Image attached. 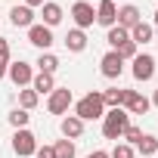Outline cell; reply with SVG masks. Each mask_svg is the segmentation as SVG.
<instances>
[{
  "label": "cell",
  "instance_id": "6da1fadb",
  "mask_svg": "<svg viewBox=\"0 0 158 158\" xmlns=\"http://www.w3.org/2000/svg\"><path fill=\"white\" fill-rule=\"evenodd\" d=\"M74 115L81 118L84 124L87 121H96V118H102L106 115V102H102V90H90L87 96H81L74 102Z\"/></svg>",
  "mask_w": 158,
  "mask_h": 158
},
{
  "label": "cell",
  "instance_id": "7a4b0ae2",
  "mask_svg": "<svg viewBox=\"0 0 158 158\" xmlns=\"http://www.w3.org/2000/svg\"><path fill=\"white\" fill-rule=\"evenodd\" d=\"M127 127H130L127 109H109V112L102 115V136H106V139H115V143H118Z\"/></svg>",
  "mask_w": 158,
  "mask_h": 158
},
{
  "label": "cell",
  "instance_id": "3957f363",
  "mask_svg": "<svg viewBox=\"0 0 158 158\" xmlns=\"http://www.w3.org/2000/svg\"><path fill=\"white\" fill-rule=\"evenodd\" d=\"M133 77H136V81L139 84H146V81H152V77H155V56H149V53H136L133 59Z\"/></svg>",
  "mask_w": 158,
  "mask_h": 158
},
{
  "label": "cell",
  "instance_id": "277c9868",
  "mask_svg": "<svg viewBox=\"0 0 158 158\" xmlns=\"http://www.w3.org/2000/svg\"><path fill=\"white\" fill-rule=\"evenodd\" d=\"M71 102H74L71 90H68V87H56V90L50 93V99H47V112H50V115H65V112L71 109Z\"/></svg>",
  "mask_w": 158,
  "mask_h": 158
},
{
  "label": "cell",
  "instance_id": "5b68a950",
  "mask_svg": "<svg viewBox=\"0 0 158 158\" xmlns=\"http://www.w3.org/2000/svg\"><path fill=\"white\" fill-rule=\"evenodd\" d=\"M13 152H16L19 158H28V155H34V152H37V136H34L28 127L16 130V136H13Z\"/></svg>",
  "mask_w": 158,
  "mask_h": 158
},
{
  "label": "cell",
  "instance_id": "8992f818",
  "mask_svg": "<svg viewBox=\"0 0 158 158\" xmlns=\"http://www.w3.org/2000/svg\"><path fill=\"white\" fill-rule=\"evenodd\" d=\"M6 77L22 90V87H31V77H34V68H31V62H25V59H19V62H13L10 68H6Z\"/></svg>",
  "mask_w": 158,
  "mask_h": 158
},
{
  "label": "cell",
  "instance_id": "52a82bcc",
  "mask_svg": "<svg viewBox=\"0 0 158 158\" xmlns=\"http://www.w3.org/2000/svg\"><path fill=\"white\" fill-rule=\"evenodd\" d=\"M99 71H102V77H109V81H118V77L124 74V59H121L115 50H109V53L99 59Z\"/></svg>",
  "mask_w": 158,
  "mask_h": 158
},
{
  "label": "cell",
  "instance_id": "ba28073f",
  "mask_svg": "<svg viewBox=\"0 0 158 158\" xmlns=\"http://www.w3.org/2000/svg\"><path fill=\"white\" fill-rule=\"evenodd\" d=\"M71 19H74V28H90L93 22H96V10H93V3H87V0H77V3L71 6Z\"/></svg>",
  "mask_w": 158,
  "mask_h": 158
},
{
  "label": "cell",
  "instance_id": "9c48e42d",
  "mask_svg": "<svg viewBox=\"0 0 158 158\" xmlns=\"http://www.w3.org/2000/svg\"><path fill=\"white\" fill-rule=\"evenodd\" d=\"M28 44H34L40 53H47V50L56 44V37H53V28H47V25H37V22H34V25L28 28Z\"/></svg>",
  "mask_w": 158,
  "mask_h": 158
},
{
  "label": "cell",
  "instance_id": "30bf717a",
  "mask_svg": "<svg viewBox=\"0 0 158 158\" xmlns=\"http://www.w3.org/2000/svg\"><path fill=\"white\" fill-rule=\"evenodd\" d=\"M121 109H127V115H146L149 109H152V102L139 93V90H124V106Z\"/></svg>",
  "mask_w": 158,
  "mask_h": 158
},
{
  "label": "cell",
  "instance_id": "8fae6325",
  "mask_svg": "<svg viewBox=\"0 0 158 158\" xmlns=\"http://www.w3.org/2000/svg\"><path fill=\"white\" fill-rule=\"evenodd\" d=\"M118 22V6H115V0H102V3L96 6V25H102L106 31Z\"/></svg>",
  "mask_w": 158,
  "mask_h": 158
},
{
  "label": "cell",
  "instance_id": "7c38bea8",
  "mask_svg": "<svg viewBox=\"0 0 158 158\" xmlns=\"http://www.w3.org/2000/svg\"><path fill=\"white\" fill-rule=\"evenodd\" d=\"M136 22H143V13H139V6H133V3H124V6H118V22L115 25H121V28H133Z\"/></svg>",
  "mask_w": 158,
  "mask_h": 158
},
{
  "label": "cell",
  "instance_id": "4fadbf2b",
  "mask_svg": "<svg viewBox=\"0 0 158 158\" xmlns=\"http://www.w3.org/2000/svg\"><path fill=\"white\" fill-rule=\"evenodd\" d=\"M59 130H62L65 139H77V136L84 133V121L77 118V115H65V118L59 121Z\"/></svg>",
  "mask_w": 158,
  "mask_h": 158
},
{
  "label": "cell",
  "instance_id": "5bb4252c",
  "mask_svg": "<svg viewBox=\"0 0 158 158\" xmlns=\"http://www.w3.org/2000/svg\"><path fill=\"white\" fill-rule=\"evenodd\" d=\"M62 16H65V13H62V6H59V3H53V0H47V3L40 6V19H44L40 25H47V28H56V25L62 22Z\"/></svg>",
  "mask_w": 158,
  "mask_h": 158
},
{
  "label": "cell",
  "instance_id": "9a60e30c",
  "mask_svg": "<svg viewBox=\"0 0 158 158\" xmlns=\"http://www.w3.org/2000/svg\"><path fill=\"white\" fill-rule=\"evenodd\" d=\"M10 22H13L16 28H31V25H34V10L25 6V3H22V6H13V10H10Z\"/></svg>",
  "mask_w": 158,
  "mask_h": 158
},
{
  "label": "cell",
  "instance_id": "2e32d148",
  "mask_svg": "<svg viewBox=\"0 0 158 158\" xmlns=\"http://www.w3.org/2000/svg\"><path fill=\"white\" fill-rule=\"evenodd\" d=\"M31 90H34L37 96H44V93L50 96V93L56 90V77H53V74H47V71H37V74L31 77Z\"/></svg>",
  "mask_w": 158,
  "mask_h": 158
},
{
  "label": "cell",
  "instance_id": "e0dca14e",
  "mask_svg": "<svg viewBox=\"0 0 158 158\" xmlns=\"http://www.w3.org/2000/svg\"><path fill=\"white\" fill-rule=\"evenodd\" d=\"M65 47H68V53H84L87 50V34L81 28H71L65 34Z\"/></svg>",
  "mask_w": 158,
  "mask_h": 158
},
{
  "label": "cell",
  "instance_id": "ac0fdd59",
  "mask_svg": "<svg viewBox=\"0 0 158 158\" xmlns=\"http://www.w3.org/2000/svg\"><path fill=\"white\" fill-rule=\"evenodd\" d=\"M152 34H155V28L146 25V22H136V25L130 28V40H133L136 47H146V44L152 40Z\"/></svg>",
  "mask_w": 158,
  "mask_h": 158
},
{
  "label": "cell",
  "instance_id": "d6986e66",
  "mask_svg": "<svg viewBox=\"0 0 158 158\" xmlns=\"http://www.w3.org/2000/svg\"><path fill=\"white\" fill-rule=\"evenodd\" d=\"M143 158H155V152H158V136H152V133H143L139 136V143L133 146Z\"/></svg>",
  "mask_w": 158,
  "mask_h": 158
},
{
  "label": "cell",
  "instance_id": "ffe728a7",
  "mask_svg": "<svg viewBox=\"0 0 158 158\" xmlns=\"http://www.w3.org/2000/svg\"><path fill=\"white\" fill-rule=\"evenodd\" d=\"M106 40H109V47H112V50H118L121 44H127V40H130V31H127V28H121V25H112V28L106 31Z\"/></svg>",
  "mask_w": 158,
  "mask_h": 158
},
{
  "label": "cell",
  "instance_id": "44dd1931",
  "mask_svg": "<svg viewBox=\"0 0 158 158\" xmlns=\"http://www.w3.org/2000/svg\"><path fill=\"white\" fill-rule=\"evenodd\" d=\"M56 68H59V56L56 53H40L37 56V71H47V74H56Z\"/></svg>",
  "mask_w": 158,
  "mask_h": 158
},
{
  "label": "cell",
  "instance_id": "7402d4cb",
  "mask_svg": "<svg viewBox=\"0 0 158 158\" xmlns=\"http://www.w3.org/2000/svg\"><path fill=\"white\" fill-rule=\"evenodd\" d=\"M102 102H106V109H121V106H124V90H121V87L102 90Z\"/></svg>",
  "mask_w": 158,
  "mask_h": 158
},
{
  "label": "cell",
  "instance_id": "603a6c76",
  "mask_svg": "<svg viewBox=\"0 0 158 158\" xmlns=\"http://www.w3.org/2000/svg\"><path fill=\"white\" fill-rule=\"evenodd\" d=\"M40 102V96L31 90V87H25V90H19V109H25V112H31L34 106Z\"/></svg>",
  "mask_w": 158,
  "mask_h": 158
},
{
  "label": "cell",
  "instance_id": "cb8c5ba5",
  "mask_svg": "<svg viewBox=\"0 0 158 158\" xmlns=\"http://www.w3.org/2000/svg\"><path fill=\"white\" fill-rule=\"evenodd\" d=\"M28 121H31V115H28L25 109H13V112H10V124H13L16 130H22V127H28Z\"/></svg>",
  "mask_w": 158,
  "mask_h": 158
},
{
  "label": "cell",
  "instance_id": "d4e9b609",
  "mask_svg": "<svg viewBox=\"0 0 158 158\" xmlns=\"http://www.w3.org/2000/svg\"><path fill=\"white\" fill-rule=\"evenodd\" d=\"M53 149H56V158H74V139H59Z\"/></svg>",
  "mask_w": 158,
  "mask_h": 158
},
{
  "label": "cell",
  "instance_id": "484cf974",
  "mask_svg": "<svg viewBox=\"0 0 158 158\" xmlns=\"http://www.w3.org/2000/svg\"><path fill=\"white\" fill-rule=\"evenodd\" d=\"M133 155H136V149L127 143H115V149L109 152V158H133Z\"/></svg>",
  "mask_w": 158,
  "mask_h": 158
},
{
  "label": "cell",
  "instance_id": "4316f807",
  "mask_svg": "<svg viewBox=\"0 0 158 158\" xmlns=\"http://www.w3.org/2000/svg\"><path fill=\"white\" fill-rule=\"evenodd\" d=\"M115 53H118V56H121V59H124V62H127V59H133V56H136V53H139V47H136V44H133V40H127V44H121V47H118V50H115Z\"/></svg>",
  "mask_w": 158,
  "mask_h": 158
},
{
  "label": "cell",
  "instance_id": "83f0119b",
  "mask_svg": "<svg viewBox=\"0 0 158 158\" xmlns=\"http://www.w3.org/2000/svg\"><path fill=\"white\" fill-rule=\"evenodd\" d=\"M139 136H143V130H139L136 124H130V127L124 130V136H121V139H127V146H136V143H139Z\"/></svg>",
  "mask_w": 158,
  "mask_h": 158
},
{
  "label": "cell",
  "instance_id": "f1b7e54d",
  "mask_svg": "<svg viewBox=\"0 0 158 158\" xmlns=\"http://www.w3.org/2000/svg\"><path fill=\"white\" fill-rule=\"evenodd\" d=\"M0 62H10V40L0 37Z\"/></svg>",
  "mask_w": 158,
  "mask_h": 158
},
{
  "label": "cell",
  "instance_id": "f546056e",
  "mask_svg": "<svg viewBox=\"0 0 158 158\" xmlns=\"http://www.w3.org/2000/svg\"><path fill=\"white\" fill-rule=\"evenodd\" d=\"M34 155H37V158H56V149H53V146H40Z\"/></svg>",
  "mask_w": 158,
  "mask_h": 158
},
{
  "label": "cell",
  "instance_id": "4dcf8cb0",
  "mask_svg": "<svg viewBox=\"0 0 158 158\" xmlns=\"http://www.w3.org/2000/svg\"><path fill=\"white\" fill-rule=\"evenodd\" d=\"M87 158H109V152H106V149H96V152H90Z\"/></svg>",
  "mask_w": 158,
  "mask_h": 158
},
{
  "label": "cell",
  "instance_id": "1f68e13d",
  "mask_svg": "<svg viewBox=\"0 0 158 158\" xmlns=\"http://www.w3.org/2000/svg\"><path fill=\"white\" fill-rule=\"evenodd\" d=\"M47 0H25V6H31V10H37V6H44Z\"/></svg>",
  "mask_w": 158,
  "mask_h": 158
},
{
  "label": "cell",
  "instance_id": "d6a6232c",
  "mask_svg": "<svg viewBox=\"0 0 158 158\" xmlns=\"http://www.w3.org/2000/svg\"><path fill=\"white\" fill-rule=\"evenodd\" d=\"M6 68H10V62H0V81L6 77Z\"/></svg>",
  "mask_w": 158,
  "mask_h": 158
},
{
  "label": "cell",
  "instance_id": "836d02e7",
  "mask_svg": "<svg viewBox=\"0 0 158 158\" xmlns=\"http://www.w3.org/2000/svg\"><path fill=\"white\" fill-rule=\"evenodd\" d=\"M149 102H152V106H155V109H158V90H155V93H152V99H149Z\"/></svg>",
  "mask_w": 158,
  "mask_h": 158
},
{
  "label": "cell",
  "instance_id": "e575fe53",
  "mask_svg": "<svg viewBox=\"0 0 158 158\" xmlns=\"http://www.w3.org/2000/svg\"><path fill=\"white\" fill-rule=\"evenodd\" d=\"M152 28H158V13H155V22H152Z\"/></svg>",
  "mask_w": 158,
  "mask_h": 158
}]
</instances>
